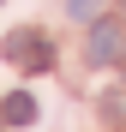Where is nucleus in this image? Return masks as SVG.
Segmentation results:
<instances>
[{
    "label": "nucleus",
    "mask_w": 126,
    "mask_h": 132,
    "mask_svg": "<svg viewBox=\"0 0 126 132\" xmlns=\"http://www.w3.org/2000/svg\"><path fill=\"white\" fill-rule=\"evenodd\" d=\"M36 114H42V108H36L30 90H12L6 102H0V120H12V126H36Z\"/></svg>",
    "instance_id": "7ed1b4c3"
},
{
    "label": "nucleus",
    "mask_w": 126,
    "mask_h": 132,
    "mask_svg": "<svg viewBox=\"0 0 126 132\" xmlns=\"http://www.w3.org/2000/svg\"><path fill=\"white\" fill-rule=\"evenodd\" d=\"M84 60H90V66H120L126 60V24H120V18H90Z\"/></svg>",
    "instance_id": "f03ea898"
},
{
    "label": "nucleus",
    "mask_w": 126,
    "mask_h": 132,
    "mask_svg": "<svg viewBox=\"0 0 126 132\" xmlns=\"http://www.w3.org/2000/svg\"><path fill=\"white\" fill-rule=\"evenodd\" d=\"M0 54H6V66H18V72H48L54 66V42L36 36V30H12L0 42Z\"/></svg>",
    "instance_id": "f257e3e1"
},
{
    "label": "nucleus",
    "mask_w": 126,
    "mask_h": 132,
    "mask_svg": "<svg viewBox=\"0 0 126 132\" xmlns=\"http://www.w3.org/2000/svg\"><path fill=\"white\" fill-rule=\"evenodd\" d=\"M96 12H102V0H66V18H78V24L96 18Z\"/></svg>",
    "instance_id": "20e7f679"
}]
</instances>
